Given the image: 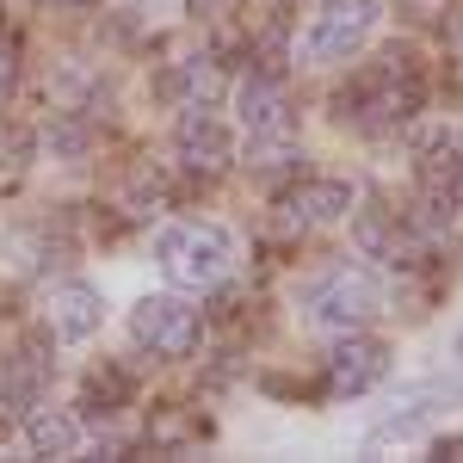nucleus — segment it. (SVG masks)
<instances>
[{
  "label": "nucleus",
  "instance_id": "nucleus-6",
  "mask_svg": "<svg viewBox=\"0 0 463 463\" xmlns=\"http://www.w3.org/2000/svg\"><path fill=\"white\" fill-rule=\"evenodd\" d=\"M383 371H390V346L383 340H364L353 327V340H340L327 353V395H364Z\"/></svg>",
  "mask_w": 463,
  "mask_h": 463
},
{
  "label": "nucleus",
  "instance_id": "nucleus-1",
  "mask_svg": "<svg viewBox=\"0 0 463 463\" xmlns=\"http://www.w3.org/2000/svg\"><path fill=\"white\" fill-rule=\"evenodd\" d=\"M229 229H161L155 235V260L167 266V279L185 290H211L222 272H229Z\"/></svg>",
  "mask_w": 463,
  "mask_h": 463
},
{
  "label": "nucleus",
  "instance_id": "nucleus-4",
  "mask_svg": "<svg viewBox=\"0 0 463 463\" xmlns=\"http://www.w3.org/2000/svg\"><path fill=\"white\" fill-rule=\"evenodd\" d=\"M50 353H56V327H32L19 353H6L0 364V414L6 420H25L37 408V395L50 383Z\"/></svg>",
  "mask_w": 463,
  "mask_h": 463
},
{
  "label": "nucleus",
  "instance_id": "nucleus-5",
  "mask_svg": "<svg viewBox=\"0 0 463 463\" xmlns=\"http://www.w3.org/2000/svg\"><path fill=\"white\" fill-rule=\"evenodd\" d=\"M371 25H377V0H327L316 13V25H309V56L340 62L371 37Z\"/></svg>",
  "mask_w": 463,
  "mask_h": 463
},
{
  "label": "nucleus",
  "instance_id": "nucleus-19",
  "mask_svg": "<svg viewBox=\"0 0 463 463\" xmlns=\"http://www.w3.org/2000/svg\"><path fill=\"white\" fill-rule=\"evenodd\" d=\"M13 87H19V50H0V106L13 99Z\"/></svg>",
  "mask_w": 463,
  "mask_h": 463
},
{
  "label": "nucleus",
  "instance_id": "nucleus-8",
  "mask_svg": "<svg viewBox=\"0 0 463 463\" xmlns=\"http://www.w3.org/2000/svg\"><path fill=\"white\" fill-rule=\"evenodd\" d=\"M285 222H297V229H309V222H340V216L353 211V185L346 179H309V185H297V192H285Z\"/></svg>",
  "mask_w": 463,
  "mask_h": 463
},
{
  "label": "nucleus",
  "instance_id": "nucleus-18",
  "mask_svg": "<svg viewBox=\"0 0 463 463\" xmlns=\"http://www.w3.org/2000/svg\"><path fill=\"white\" fill-rule=\"evenodd\" d=\"M155 99H185V69H155Z\"/></svg>",
  "mask_w": 463,
  "mask_h": 463
},
{
  "label": "nucleus",
  "instance_id": "nucleus-9",
  "mask_svg": "<svg viewBox=\"0 0 463 463\" xmlns=\"http://www.w3.org/2000/svg\"><path fill=\"white\" fill-rule=\"evenodd\" d=\"M99 321H106V297L93 285H80V279H69V285L56 290V316H50V327H56V340H69V346H80V340H93L99 334Z\"/></svg>",
  "mask_w": 463,
  "mask_h": 463
},
{
  "label": "nucleus",
  "instance_id": "nucleus-24",
  "mask_svg": "<svg viewBox=\"0 0 463 463\" xmlns=\"http://www.w3.org/2000/svg\"><path fill=\"white\" fill-rule=\"evenodd\" d=\"M62 6H87V0H62Z\"/></svg>",
  "mask_w": 463,
  "mask_h": 463
},
{
  "label": "nucleus",
  "instance_id": "nucleus-14",
  "mask_svg": "<svg viewBox=\"0 0 463 463\" xmlns=\"http://www.w3.org/2000/svg\"><path fill=\"white\" fill-rule=\"evenodd\" d=\"M248 167L260 179H290V174H297V143H290V130H266V137H253Z\"/></svg>",
  "mask_w": 463,
  "mask_h": 463
},
{
  "label": "nucleus",
  "instance_id": "nucleus-11",
  "mask_svg": "<svg viewBox=\"0 0 463 463\" xmlns=\"http://www.w3.org/2000/svg\"><path fill=\"white\" fill-rule=\"evenodd\" d=\"M32 451L37 458H74V451H80V414L43 408V414L32 420Z\"/></svg>",
  "mask_w": 463,
  "mask_h": 463
},
{
  "label": "nucleus",
  "instance_id": "nucleus-2",
  "mask_svg": "<svg viewBox=\"0 0 463 463\" xmlns=\"http://www.w3.org/2000/svg\"><path fill=\"white\" fill-rule=\"evenodd\" d=\"M377 303H383V290H377V279H371V272H358V266L327 272V279H321V285H309V297H303L309 321H316V327H327V334H353V327H364V321L377 316Z\"/></svg>",
  "mask_w": 463,
  "mask_h": 463
},
{
  "label": "nucleus",
  "instance_id": "nucleus-12",
  "mask_svg": "<svg viewBox=\"0 0 463 463\" xmlns=\"http://www.w3.org/2000/svg\"><path fill=\"white\" fill-rule=\"evenodd\" d=\"M43 148H50L56 161H87V155H93V124H87L80 111H56L50 130H43Z\"/></svg>",
  "mask_w": 463,
  "mask_h": 463
},
{
  "label": "nucleus",
  "instance_id": "nucleus-21",
  "mask_svg": "<svg viewBox=\"0 0 463 463\" xmlns=\"http://www.w3.org/2000/svg\"><path fill=\"white\" fill-rule=\"evenodd\" d=\"M432 458H445V463H463V439H432Z\"/></svg>",
  "mask_w": 463,
  "mask_h": 463
},
{
  "label": "nucleus",
  "instance_id": "nucleus-20",
  "mask_svg": "<svg viewBox=\"0 0 463 463\" xmlns=\"http://www.w3.org/2000/svg\"><path fill=\"white\" fill-rule=\"evenodd\" d=\"M260 390H266V395H309V383H290V377H279V371H266Z\"/></svg>",
  "mask_w": 463,
  "mask_h": 463
},
{
  "label": "nucleus",
  "instance_id": "nucleus-16",
  "mask_svg": "<svg viewBox=\"0 0 463 463\" xmlns=\"http://www.w3.org/2000/svg\"><path fill=\"white\" fill-rule=\"evenodd\" d=\"M32 130H13V137H6V143H0V167H6V174H25V167H32Z\"/></svg>",
  "mask_w": 463,
  "mask_h": 463
},
{
  "label": "nucleus",
  "instance_id": "nucleus-10",
  "mask_svg": "<svg viewBox=\"0 0 463 463\" xmlns=\"http://www.w3.org/2000/svg\"><path fill=\"white\" fill-rule=\"evenodd\" d=\"M241 118H248L253 137H266V130H290V99H285V80H279V69L253 74L248 87H241Z\"/></svg>",
  "mask_w": 463,
  "mask_h": 463
},
{
  "label": "nucleus",
  "instance_id": "nucleus-22",
  "mask_svg": "<svg viewBox=\"0 0 463 463\" xmlns=\"http://www.w3.org/2000/svg\"><path fill=\"white\" fill-rule=\"evenodd\" d=\"M229 0H192V19H222Z\"/></svg>",
  "mask_w": 463,
  "mask_h": 463
},
{
  "label": "nucleus",
  "instance_id": "nucleus-17",
  "mask_svg": "<svg viewBox=\"0 0 463 463\" xmlns=\"http://www.w3.org/2000/svg\"><path fill=\"white\" fill-rule=\"evenodd\" d=\"M420 414H427V408H402V414H390V420H377V427H371V439H377V445H390V439H408V432L420 427Z\"/></svg>",
  "mask_w": 463,
  "mask_h": 463
},
{
  "label": "nucleus",
  "instance_id": "nucleus-7",
  "mask_svg": "<svg viewBox=\"0 0 463 463\" xmlns=\"http://www.w3.org/2000/svg\"><path fill=\"white\" fill-rule=\"evenodd\" d=\"M229 161H235V137L204 111H185L179 118V167L204 179V174H222Z\"/></svg>",
  "mask_w": 463,
  "mask_h": 463
},
{
  "label": "nucleus",
  "instance_id": "nucleus-23",
  "mask_svg": "<svg viewBox=\"0 0 463 463\" xmlns=\"http://www.w3.org/2000/svg\"><path fill=\"white\" fill-rule=\"evenodd\" d=\"M458 364H463V334H458Z\"/></svg>",
  "mask_w": 463,
  "mask_h": 463
},
{
  "label": "nucleus",
  "instance_id": "nucleus-13",
  "mask_svg": "<svg viewBox=\"0 0 463 463\" xmlns=\"http://www.w3.org/2000/svg\"><path fill=\"white\" fill-rule=\"evenodd\" d=\"M358 253H371V260H395V266H408V248L395 241V222H390V211H358Z\"/></svg>",
  "mask_w": 463,
  "mask_h": 463
},
{
  "label": "nucleus",
  "instance_id": "nucleus-15",
  "mask_svg": "<svg viewBox=\"0 0 463 463\" xmlns=\"http://www.w3.org/2000/svg\"><path fill=\"white\" fill-rule=\"evenodd\" d=\"M124 402H130V371H93V377H87V383H80V408H87V414H118V408H124Z\"/></svg>",
  "mask_w": 463,
  "mask_h": 463
},
{
  "label": "nucleus",
  "instance_id": "nucleus-3",
  "mask_svg": "<svg viewBox=\"0 0 463 463\" xmlns=\"http://www.w3.org/2000/svg\"><path fill=\"white\" fill-rule=\"evenodd\" d=\"M130 334H137V346L155 358H185L198 346V334H204V316L192 309V303H179V297H143L137 309H130Z\"/></svg>",
  "mask_w": 463,
  "mask_h": 463
}]
</instances>
